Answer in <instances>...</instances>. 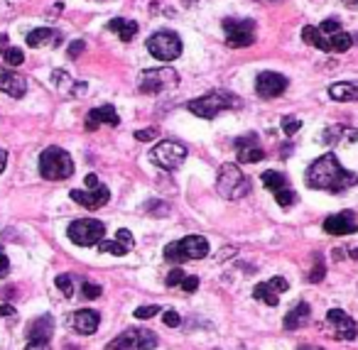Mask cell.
<instances>
[{
    "mask_svg": "<svg viewBox=\"0 0 358 350\" xmlns=\"http://www.w3.org/2000/svg\"><path fill=\"white\" fill-rule=\"evenodd\" d=\"M324 274H326L324 265H322V262H317V265L312 267V272H309V282H322V279H324Z\"/></svg>",
    "mask_w": 358,
    "mask_h": 350,
    "instance_id": "60d3db41",
    "label": "cell"
},
{
    "mask_svg": "<svg viewBox=\"0 0 358 350\" xmlns=\"http://www.w3.org/2000/svg\"><path fill=\"white\" fill-rule=\"evenodd\" d=\"M287 289H290V284H287V279L273 277V279H268V282L255 284V289H253V296H255L257 301H263V304H268V306H277V296L285 294Z\"/></svg>",
    "mask_w": 358,
    "mask_h": 350,
    "instance_id": "5bb4252c",
    "label": "cell"
},
{
    "mask_svg": "<svg viewBox=\"0 0 358 350\" xmlns=\"http://www.w3.org/2000/svg\"><path fill=\"white\" fill-rule=\"evenodd\" d=\"M72 201H76L78 206H84V208H101V206L108 204V199H111V191H108V186H103V184H98V186H91V189H74L72 194Z\"/></svg>",
    "mask_w": 358,
    "mask_h": 350,
    "instance_id": "4fadbf2b",
    "label": "cell"
},
{
    "mask_svg": "<svg viewBox=\"0 0 358 350\" xmlns=\"http://www.w3.org/2000/svg\"><path fill=\"white\" fill-rule=\"evenodd\" d=\"M304 184L309 189L317 191H331V194H341V191L351 189L358 184V174L348 172L341 167V162L336 160L334 152H326L317 162H312L304 174Z\"/></svg>",
    "mask_w": 358,
    "mask_h": 350,
    "instance_id": "6da1fadb",
    "label": "cell"
},
{
    "mask_svg": "<svg viewBox=\"0 0 358 350\" xmlns=\"http://www.w3.org/2000/svg\"><path fill=\"white\" fill-rule=\"evenodd\" d=\"M160 314V306L157 304H147V306H140V309H135V318H152Z\"/></svg>",
    "mask_w": 358,
    "mask_h": 350,
    "instance_id": "d590c367",
    "label": "cell"
},
{
    "mask_svg": "<svg viewBox=\"0 0 358 350\" xmlns=\"http://www.w3.org/2000/svg\"><path fill=\"white\" fill-rule=\"evenodd\" d=\"M182 287V292H187V294H194L196 289H199V277H185V282L179 284Z\"/></svg>",
    "mask_w": 358,
    "mask_h": 350,
    "instance_id": "ab89813d",
    "label": "cell"
},
{
    "mask_svg": "<svg viewBox=\"0 0 358 350\" xmlns=\"http://www.w3.org/2000/svg\"><path fill=\"white\" fill-rule=\"evenodd\" d=\"M309 314H312V309H309L307 301H299V304H295L290 309V314L285 316V328H287V331H297V328H302L304 323L309 321Z\"/></svg>",
    "mask_w": 358,
    "mask_h": 350,
    "instance_id": "cb8c5ba5",
    "label": "cell"
},
{
    "mask_svg": "<svg viewBox=\"0 0 358 350\" xmlns=\"http://www.w3.org/2000/svg\"><path fill=\"white\" fill-rule=\"evenodd\" d=\"M348 255H351L353 260H358V248H351V252H348Z\"/></svg>",
    "mask_w": 358,
    "mask_h": 350,
    "instance_id": "816d5d0a",
    "label": "cell"
},
{
    "mask_svg": "<svg viewBox=\"0 0 358 350\" xmlns=\"http://www.w3.org/2000/svg\"><path fill=\"white\" fill-rule=\"evenodd\" d=\"M324 230L329 235H351L358 230L356 226V213L353 211H341L336 216H329L324 221Z\"/></svg>",
    "mask_w": 358,
    "mask_h": 350,
    "instance_id": "9a60e30c",
    "label": "cell"
},
{
    "mask_svg": "<svg viewBox=\"0 0 358 350\" xmlns=\"http://www.w3.org/2000/svg\"><path fill=\"white\" fill-rule=\"evenodd\" d=\"M326 145H339V142H358V130L356 128H344V125H331L322 135Z\"/></svg>",
    "mask_w": 358,
    "mask_h": 350,
    "instance_id": "603a6c76",
    "label": "cell"
},
{
    "mask_svg": "<svg viewBox=\"0 0 358 350\" xmlns=\"http://www.w3.org/2000/svg\"><path fill=\"white\" fill-rule=\"evenodd\" d=\"M6 42H8V34H0V47L6 45Z\"/></svg>",
    "mask_w": 358,
    "mask_h": 350,
    "instance_id": "db71d44e",
    "label": "cell"
},
{
    "mask_svg": "<svg viewBox=\"0 0 358 350\" xmlns=\"http://www.w3.org/2000/svg\"><path fill=\"white\" fill-rule=\"evenodd\" d=\"M118 122H120V118H118L116 108L101 106V108L89 111V116H86V130H96V128H101V125H111V128H116Z\"/></svg>",
    "mask_w": 358,
    "mask_h": 350,
    "instance_id": "d6986e66",
    "label": "cell"
},
{
    "mask_svg": "<svg viewBox=\"0 0 358 350\" xmlns=\"http://www.w3.org/2000/svg\"><path fill=\"white\" fill-rule=\"evenodd\" d=\"M157 138V128H145V130H138L135 133V140H140V142H150V140Z\"/></svg>",
    "mask_w": 358,
    "mask_h": 350,
    "instance_id": "b9f144b4",
    "label": "cell"
},
{
    "mask_svg": "<svg viewBox=\"0 0 358 350\" xmlns=\"http://www.w3.org/2000/svg\"><path fill=\"white\" fill-rule=\"evenodd\" d=\"M302 39L307 42V45L317 47V50L331 52V50H329V37H326V34H322L319 28H312V25H307V28L302 30Z\"/></svg>",
    "mask_w": 358,
    "mask_h": 350,
    "instance_id": "4316f807",
    "label": "cell"
},
{
    "mask_svg": "<svg viewBox=\"0 0 358 350\" xmlns=\"http://www.w3.org/2000/svg\"><path fill=\"white\" fill-rule=\"evenodd\" d=\"M235 152H238V162H241V164H255V162H260L265 157L263 147H257V145L241 147V150H235Z\"/></svg>",
    "mask_w": 358,
    "mask_h": 350,
    "instance_id": "f546056e",
    "label": "cell"
},
{
    "mask_svg": "<svg viewBox=\"0 0 358 350\" xmlns=\"http://www.w3.org/2000/svg\"><path fill=\"white\" fill-rule=\"evenodd\" d=\"M0 252H3V248H0Z\"/></svg>",
    "mask_w": 358,
    "mask_h": 350,
    "instance_id": "9f6ffc18",
    "label": "cell"
},
{
    "mask_svg": "<svg viewBox=\"0 0 358 350\" xmlns=\"http://www.w3.org/2000/svg\"><path fill=\"white\" fill-rule=\"evenodd\" d=\"M147 52L160 61H174L182 54V39L174 32H155L147 39Z\"/></svg>",
    "mask_w": 358,
    "mask_h": 350,
    "instance_id": "30bf717a",
    "label": "cell"
},
{
    "mask_svg": "<svg viewBox=\"0 0 358 350\" xmlns=\"http://www.w3.org/2000/svg\"><path fill=\"white\" fill-rule=\"evenodd\" d=\"M165 260L172 262V265H185V262H189L185 250H182V245H179V240L177 243H169L167 248H165Z\"/></svg>",
    "mask_w": 358,
    "mask_h": 350,
    "instance_id": "4dcf8cb0",
    "label": "cell"
},
{
    "mask_svg": "<svg viewBox=\"0 0 358 350\" xmlns=\"http://www.w3.org/2000/svg\"><path fill=\"white\" fill-rule=\"evenodd\" d=\"M319 32L322 34H336V32H341V25L336 23V20H326V23L319 25Z\"/></svg>",
    "mask_w": 358,
    "mask_h": 350,
    "instance_id": "f35d334b",
    "label": "cell"
},
{
    "mask_svg": "<svg viewBox=\"0 0 358 350\" xmlns=\"http://www.w3.org/2000/svg\"><path fill=\"white\" fill-rule=\"evenodd\" d=\"M189 113H194L196 118H207V120H211V118H216L218 113L229 111V108H241V100L235 98L233 94H229V91H211V94L202 96V98H194L189 100Z\"/></svg>",
    "mask_w": 358,
    "mask_h": 350,
    "instance_id": "7a4b0ae2",
    "label": "cell"
},
{
    "mask_svg": "<svg viewBox=\"0 0 358 350\" xmlns=\"http://www.w3.org/2000/svg\"><path fill=\"white\" fill-rule=\"evenodd\" d=\"M133 245H135V238L130 235V230L120 228L116 233V240H101V243H98V250L120 257V255H128V252L133 250Z\"/></svg>",
    "mask_w": 358,
    "mask_h": 350,
    "instance_id": "2e32d148",
    "label": "cell"
},
{
    "mask_svg": "<svg viewBox=\"0 0 358 350\" xmlns=\"http://www.w3.org/2000/svg\"><path fill=\"white\" fill-rule=\"evenodd\" d=\"M287 89V78L277 72H263L257 74L255 78V91L257 96H263V98H277L282 96Z\"/></svg>",
    "mask_w": 358,
    "mask_h": 350,
    "instance_id": "7c38bea8",
    "label": "cell"
},
{
    "mask_svg": "<svg viewBox=\"0 0 358 350\" xmlns=\"http://www.w3.org/2000/svg\"><path fill=\"white\" fill-rule=\"evenodd\" d=\"M179 84L177 72L172 69H147L140 74V81H138V89L147 96L165 94V91H172Z\"/></svg>",
    "mask_w": 358,
    "mask_h": 350,
    "instance_id": "8992f818",
    "label": "cell"
},
{
    "mask_svg": "<svg viewBox=\"0 0 358 350\" xmlns=\"http://www.w3.org/2000/svg\"><path fill=\"white\" fill-rule=\"evenodd\" d=\"M84 50H86V45L81 42V39H78V42H72V45H69V56H72V59H76V56L81 54Z\"/></svg>",
    "mask_w": 358,
    "mask_h": 350,
    "instance_id": "ee69618b",
    "label": "cell"
},
{
    "mask_svg": "<svg viewBox=\"0 0 358 350\" xmlns=\"http://www.w3.org/2000/svg\"><path fill=\"white\" fill-rule=\"evenodd\" d=\"M52 331H54V321H52V316L34 318V321L30 323V331H28L30 343H50Z\"/></svg>",
    "mask_w": 358,
    "mask_h": 350,
    "instance_id": "ffe728a7",
    "label": "cell"
},
{
    "mask_svg": "<svg viewBox=\"0 0 358 350\" xmlns=\"http://www.w3.org/2000/svg\"><path fill=\"white\" fill-rule=\"evenodd\" d=\"M299 350H322V348H317V345H302Z\"/></svg>",
    "mask_w": 358,
    "mask_h": 350,
    "instance_id": "f5cc1de1",
    "label": "cell"
},
{
    "mask_svg": "<svg viewBox=\"0 0 358 350\" xmlns=\"http://www.w3.org/2000/svg\"><path fill=\"white\" fill-rule=\"evenodd\" d=\"M28 45L30 47H59L62 45V34L56 32V30L39 28L28 34Z\"/></svg>",
    "mask_w": 358,
    "mask_h": 350,
    "instance_id": "7402d4cb",
    "label": "cell"
},
{
    "mask_svg": "<svg viewBox=\"0 0 358 350\" xmlns=\"http://www.w3.org/2000/svg\"><path fill=\"white\" fill-rule=\"evenodd\" d=\"M224 34L229 47H251L255 42V23L246 17H226Z\"/></svg>",
    "mask_w": 358,
    "mask_h": 350,
    "instance_id": "52a82bcc",
    "label": "cell"
},
{
    "mask_svg": "<svg viewBox=\"0 0 358 350\" xmlns=\"http://www.w3.org/2000/svg\"><path fill=\"white\" fill-rule=\"evenodd\" d=\"M329 37V50L331 52H346V50H351V45H353V37L348 32H336V34H326Z\"/></svg>",
    "mask_w": 358,
    "mask_h": 350,
    "instance_id": "f1b7e54d",
    "label": "cell"
},
{
    "mask_svg": "<svg viewBox=\"0 0 358 350\" xmlns=\"http://www.w3.org/2000/svg\"><path fill=\"white\" fill-rule=\"evenodd\" d=\"M108 30H111V32H116L118 37L123 39V42H130V39L138 34V23H133V20H125V17H116V20H111V23H108Z\"/></svg>",
    "mask_w": 358,
    "mask_h": 350,
    "instance_id": "484cf974",
    "label": "cell"
},
{
    "mask_svg": "<svg viewBox=\"0 0 358 350\" xmlns=\"http://www.w3.org/2000/svg\"><path fill=\"white\" fill-rule=\"evenodd\" d=\"M3 59H6L8 67H20L25 61V54L23 50H15V47H8L6 52H3Z\"/></svg>",
    "mask_w": 358,
    "mask_h": 350,
    "instance_id": "1f68e13d",
    "label": "cell"
},
{
    "mask_svg": "<svg viewBox=\"0 0 358 350\" xmlns=\"http://www.w3.org/2000/svg\"><path fill=\"white\" fill-rule=\"evenodd\" d=\"M263 184L268 186V191H273V194H280L282 189H287L290 184H287V179L282 177V172H263Z\"/></svg>",
    "mask_w": 358,
    "mask_h": 350,
    "instance_id": "83f0119b",
    "label": "cell"
},
{
    "mask_svg": "<svg viewBox=\"0 0 358 350\" xmlns=\"http://www.w3.org/2000/svg\"><path fill=\"white\" fill-rule=\"evenodd\" d=\"M216 191L229 201L243 199L251 191V182L238 169V164H221L216 177Z\"/></svg>",
    "mask_w": 358,
    "mask_h": 350,
    "instance_id": "277c9868",
    "label": "cell"
},
{
    "mask_svg": "<svg viewBox=\"0 0 358 350\" xmlns=\"http://www.w3.org/2000/svg\"><path fill=\"white\" fill-rule=\"evenodd\" d=\"M185 270H172V272L167 274V279H165V282H167V287H177V284H182L185 282Z\"/></svg>",
    "mask_w": 358,
    "mask_h": 350,
    "instance_id": "8d00e7d4",
    "label": "cell"
},
{
    "mask_svg": "<svg viewBox=\"0 0 358 350\" xmlns=\"http://www.w3.org/2000/svg\"><path fill=\"white\" fill-rule=\"evenodd\" d=\"M260 3H280V0H260Z\"/></svg>",
    "mask_w": 358,
    "mask_h": 350,
    "instance_id": "11a10c76",
    "label": "cell"
},
{
    "mask_svg": "<svg viewBox=\"0 0 358 350\" xmlns=\"http://www.w3.org/2000/svg\"><path fill=\"white\" fill-rule=\"evenodd\" d=\"M8 272H10V260L6 252H0V277H6Z\"/></svg>",
    "mask_w": 358,
    "mask_h": 350,
    "instance_id": "f6af8a7d",
    "label": "cell"
},
{
    "mask_svg": "<svg viewBox=\"0 0 358 350\" xmlns=\"http://www.w3.org/2000/svg\"><path fill=\"white\" fill-rule=\"evenodd\" d=\"M0 91H6L12 98H23L25 91H28V81L20 74L12 72V69L0 67Z\"/></svg>",
    "mask_w": 358,
    "mask_h": 350,
    "instance_id": "e0dca14e",
    "label": "cell"
},
{
    "mask_svg": "<svg viewBox=\"0 0 358 350\" xmlns=\"http://www.w3.org/2000/svg\"><path fill=\"white\" fill-rule=\"evenodd\" d=\"M56 289L62 292L64 296H72L74 294V279L69 274H59L56 277Z\"/></svg>",
    "mask_w": 358,
    "mask_h": 350,
    "instance_id": "d6a6232c",
    "label": "cell"
},
{
    "mask_svg": "<svg viewBox=\"0 0 358 350\" xmlns=\"http://www.w3.org/2000/svg\"><path fill=\"white\" fill-rule=\"evenodd\" d=\"M25 350H52V348H50V343H28Z\"/></svg>",
    "mask_w": 358,
    "mask_h": 350,
    "instance_id": "7dc6e473",
    "label": "cell"
},
{
    "mask_svg": "<svg viewBox=\"0 0 358 350\" xmlns=\"http://www.w3.org/2000/svg\"><path fill=\"white\" fill-rule=\"evenodd\" d=\"M98 323H101V314L94 311V309H81V311H76L72 316V326L76 333L81 336H91L96 333V328H98Z\"/></svg>",
    "mask_w": 358,
    "mask_h": 350,
    "instance_id": "ac0fdd59",
    "label": "cell"
},
{
    "mask_svg": "<svg viewBox=\"0 0 358 350\" xmlns=\"http://www.w3.org/2000/svg\"><path fill=\"white\" fill-rule=\"evenodd\" d=\"M86 186H98V179H96V174H89V177H86Z\"/></svg>",
    "mask_w": 358,
    "mask_h": 350,
    "instance_id": "681fc988",
    "label": "cell"
},
{
    "mask_svg": "<svg viewBox=\"0 0 358 350\" xmlns=\"http://www.w3.org/2000/svg\"><path fill=\"white\" fill-rule=\"evenodd\" d=\"M111 350H155L157 336L147 328H130L108 343Z\"/></svg>",
    "mask_w": 358,
    "mask_h": 350,
    "instance_id": "ba28073f",
    "label": "cell"
},
{
    "mask_svg": "<svg viewBox=\"0 0 358 350\" xmlns=\"http://www.w3.org/2000/svg\"><path fill=\"white\" fill-rule=\"evenodd\" d=\"M150 160L162 169H179L187 160V147L179 145L177 140H165L150 152Z\"/></svg>",
    "mask_w": 358,
    "mask_h": 350,
    "instance_id": "9c48e42d",
    "label": "cell"
},
{
    "mask_svg": "<svg viewBox=\"0 0 358 350\" xmlns=\"http://www.w3.org/2000/svg\"><path fill=\"white\" fill-rule=\"evenodd\" d=\"M162 321H165V326H169V328H179V323H182V318H179V314H177V311H165Z\"/></svg>",
    "mask_w": 358,
    "mask_h": 350,
    "instance_id": "7bdbcfd3",
    "label": "cell"
},
{
    "mask_svg": "<svg viewBox=\"0 0 358 350\" xmlns=\"http://www.w3.org/2000/svg\"><path fill=\"white\" fill-rule=\"evenodd\" d=\"M81 294H84V299H98L101 296V287L94 282H84L81 284Z\"/></svg>",
    "mask_w": 358,
    "mask_h": 350,
    "instance_id": "e575fe53",
    "label": "cell"
},
{
    "mask_svg": "<svg viewBox=\"0 0 358 350\" xmlns=\"http://www.w3.org/2000/svg\"><path fill=\"white\" fill-rule=\"evenodd\" d=\"M39 174L47 182H64L74 174V162L62 147H47L39 155Z\"/></svg>",
    "mask_w": 358,
    "mask_h": 350,
    "instance_id": "3957f363",
    "label": "cell"
},
{
    "mask_svg": "<svg viewBox=\"0 0 358 350\" xmlns=\"http://www.w3.org/2000/svg\"><path fill=\"white\" fill-rule=\"evenodd\" d=\"M0 316H15V309L10 304H0Z\"/></svg>",
    "mask_w": 358,
    "mask_h": 350,
    "instance_id": "bcb514c9",
    "label": "cell"
},
{
    "mask_svg": "<svg viewBox=\"0 0 358 350\" xmlns=\"http://www.w3.org/2000/svg\"><path fill=\"white\" fill-rule=\"evenodd\" d=\"M275 201H277V204H280L282 208H287V206H292V204L297 201V194L290 189V186H287V189H282L280 194H275Z\"/></svg>",
    "mask_w": 358,
    "mask_h": 350,
    "instance_id": "836d02e7",
    "label": "cell"
},
{
    "mask_svg": "<svg viewBox=\"0 0 358 350\" xmlns=\"http://www.w3.org/2000/svg\"><path fill=\"white\" fill-rule=\"evenodd\" d=\"M326 333L336 340H353L358 336V326L346 311L329 309V314H326Z\"/></svg>",
    "mask_w": 358,
    "mask_h": 350,
    "instance_id": "8fae6325",
    "label": "cell"
},
{
    "mask_svg": "<svg viewBox=\"0 0 358 350\" xmlns=\"http://www.w3.org/2000/svg\"><path fill=\"white\" fill-rule=\"evenodd\" d=\"M344 3H346L348 8H358V0H344Z\"/></svg>",
    "mask_w": 358,
    "mask_h": 350,
    "instance_id": "f907efd6",
    "label": "cell"
},
{
    "mask_svg": "<svg viewBox=\"0 0 358 350\" xmlns=\"http://www.w3.org/2000/svg\"><path fill=\"white\" fill-rule=\"evenodd\" d=\"M6 164H8V152H6V150H0V174H3Z\"/></svg>",
    "mask_w": 358,
    "mask_h": 350,
    "instance_id": "c3c4849f",
    "label": "cell"
},
{
    "mask_svg": "<svg viewBox=\"0 0 358 350\" xmlns=\"http://www.w3.org/2000/svg\"><path fill=\"white\" fill-rule=\"evenodd\" d=\"M329 96L331 100H358V84L356 81H341V84H331L329 86Z\"/></svg>",
    "mask_w": 358,
    "mask_h": 350,
    "instance_id": "d4e9b609",
    "label": "cell"
},
{
    "mask_svg": "<svg viewBox=\"0 0 358 350\" xmlns=\"http://www.w3.org/2000/svg\"><path fill=\"white\" fill-rule=\"evenodd\" d=\"M299 128H302V122L299 120H292V118H285V120H282V133L285 135H295Z\"/></svg>",
    "mask_w": 358,
    "mask_h": 350,
    "instance_id": "74e56055",
    "label": "cell"
},
{
    "mask_svg": "<svg viewBox=\"0 0 358 350\" xmlns=\"http://www.w3.org/2000/svg\"><path fill=\"white\" fill-rule=\"evenodd\" d=\"M67 235L74 245H81V248H91V245H98L106 238V226L96 218H78L67 228Z\"/></svg>",
    "mask_w": 358,
    "mask_h": 350,
    "instance_id": "5b68a950",
    "label": "cell"
},
{
    "mask_svg": "<svg viewBox=\"0 0 358 350\" xmlns=\"http://www.w3.org/2000/svg\"><path fill=\"white\" fill-rule=\"evenodd\" d=\"M182 250H185L187 260H202V257L209 255V240L202 238V235H189V238L179 240Z\"/></svg>",
    "mask_w": 358,
    "mask_h": 350,
    "instance_id": "44dd1931",
    "label": "cell"
}]
</instances>
